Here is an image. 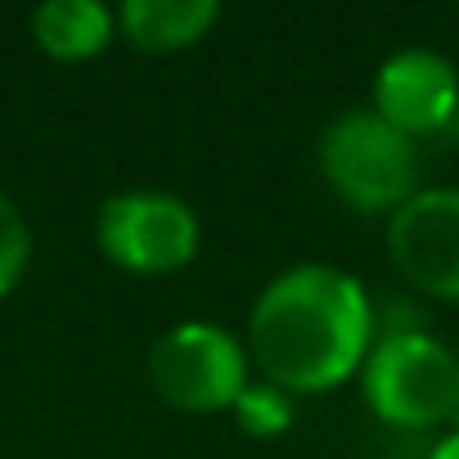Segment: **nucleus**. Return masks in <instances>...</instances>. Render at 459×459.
Returning a JSON list of instances; mask_svg holds the SVG:
<instances>
[{
    "mask_svg": "<svg viewBox=\"0 0 459 459\" xmlns=\"http://www.w3.org/2000/svg\"><path fill=\"white\" fill-rule=\"evenodd\" d=\"M374 347V302L338 266H293L275 275L248 316V356L262 374L298 392H329L360 374Z\"/></svg>",
    "mask_w": 459,
    "mask_h": 459,
    "instance_id": "f257e3e1",
    "label": "nucleus"
},
{
    "mask_svg": "<svg viewBox=\"0 0 459 459\" xmlns=\"http://www.w3.org/2000/svg\"><path fill=\"white\" fill-rule=\"evenodd\" d=\"M369 410L405 432H428L459 410V360L423 329H392L360 365Z\"/></svg>",
    "mask_w": 459,
    "mask_h": 459,
    "instance_id": "f03ea898",
    "label": "nucleus"
},
{
    "mask_svg": "<svg viewBox=\"0 0 459 459\" xmlns=\"http://www.w3.org/2000/svg\"><path fill=\"white\" fill-rule=\"evenodd\" d=\"M320 171L329 189L356 212H396L419 185V144L387 126L374 108L338 113L320 135Z\"/></svg>",
    "mask_w": 459,
    "mask_h": 459,
    "instance_id": "7ed1b4c3",
    "label": "nucleus"
},
{
    "mask_svg": "<svg viewBox=\"0 0 459 459\" xmlns=\"http://www.w3.org/2000/svg\"><path fill=\"white\" fill-rule=\"evenodd\" d=\"M248 347L212 320H185L167 329L149 351L153 392L185 414H221L239 401L248 378Z\"/></svg>",
    "mask_w": 459,
    "mask_h": 459,
    "instance_id": "20e7f679",
    "label": "nucleus"
},
{
    "mask_svg": "<svg viewBox=\"0 0 459 459\" xmlns=\"http://www.w3.org/2000/svg\"><path fill=\"white\" fill-rule=\"evenodd\" d=\"M100 253L131 275H171L198 253V216L185 198L162 189L108 194L95 212Z\"/></svg>",
    "mask_w": 459,
    "mask_h": 459,
    "instance_id": "39448f33",
    "label": "nucleus"
},
{
    "mask_svg": "<svg viewBox=\"0 0 459 459\" xmlns=\"http://www.w3.org/2000/svg\"><path fill=\"white\" fill-rule=\"evenodd\" d=\"M392 266L423 293L459 302V189H419L387 216Z\"/></svg>",
    "mask_w": 459,
    "mask_h": 459,
    "instance_id": "423d86ee",
    "label": "nucleus"
},
{
    "mask_svg": "<svg viewBox=\"0 0 459 459\" xmlns=\"http://www.w3.org/2000/svg\"><path fill=\"white\" fill-rule=\"evenodd\" d=\"M369 108L414 144L423 135H446L459 117V73L437 50H396L374 73Z\"/></svg>",
    "mask_w": 459,
    "mask_h": 459,
    "instance_id": "0eeeda50",
    "label": "nucleus"
},
{
    "mask_svg": "<svg viewBox=\"0 0 459 459\" xmlns=\"http://www.w3.org/2000/svg\"><path fill=\"white\" fill-rule=\"evenodd\" d=\"M216 19V0H126L117 10V32L144 55H171L198 46Z\"/></svg>",
    "mask_w": 459,
    "mask_h": 459,
    "instance_id": "6e6552de",
    "label": "nucleus"
},
{
    "mask_svg": "<svg viewBox=\"0 0 459 459\" xmlns=\"http://www.w3.org/2000/svg\"><path fill=\"white\" fill-rule=\"evenodd\" d=\"M117 14L104 10L100 0H46V5L32 14V37L50 59L77 64L100 55L113 41Z\"/></svg>",
    "mask_w": 459,
    "mask_h": 459,
    "instance_id": "1a4fd4ad",
    "label": "nucleus"
},
{
    "mask_svg": "<svg viewBox=\"0 0 459 459\" xmlns=\"http://www.w3.org/2000/svg\"><path fill=\"white\" fill-rule=\"evenodd\" d=\"M230 414H235V419H239V428H244L248 437H257V441L284 437V432L293 428V419H298L293 396H289L284 387H275L271 378L248 383V387L239 392V401L230 405Z\"/></svg>",
    "mask_w": 459,
    "mask_h": 459,
    "instance_id": "9d476101",
    "label": "nucleus"
},
{
    "mask_svg": "<svg viewBox=\"0 0 459 459\" xmlns=\"http://www.w3.org/2000/svg\"><path fill=\"white\" fill-rule=\"evenodd\" d=\"M32 262V230L10 194H0V298L14 293Z\"/></svg>",
    "mask_w": 459,
    "mask_h": 459,
    "instance_id": "9b49d317",
    "label": "nucleus"
},
{
    "mask_svg": "<svg viewBox=\"0 0 459 459\" xmlns=\"http://www.w3.org/2000/svg\"><path fill=\"white\" fill-rule=\"evenodd\" d=\"M428 459H459V428L450 432V437H441L437 446H432V455Z\"/></svg>",
    "mask_w": 459,
    "mask_h": 459,
    "instance_id": "f8f14e48",
    "label": "nucleus"
},
{
    "mask_svg": "<svg viewBox=\"0 0 459 459\" xmlns=\"http://www.w3.org/2000/svg\"><path fill=\"white\" fill-rule=\"evenodd\" d=\"M455 419H459V410H455Z\"/></svg>",
    "mask_w": 459,
    "mask_h": 459,
    "instance_id": "ddd939ff",
    "label": "nucleus"
}]
</instances>
